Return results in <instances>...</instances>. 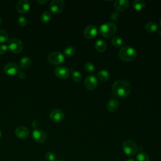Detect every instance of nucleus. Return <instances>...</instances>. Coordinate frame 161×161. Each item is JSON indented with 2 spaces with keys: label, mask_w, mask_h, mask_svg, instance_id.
Wrapping results in <instances>:
<instances>
[{
  "label": "nucleus",
  "mask_w": 161,
  "mask_h": 161,
  "mask_svg": "<svg viewBox=\"0 0 161 161\" xmlns=\"http://www.w3.org/2000/svg\"><path fill=\"white\" fill-rule=\"evenodd\" d=\"M131 91L130 83L123 80H116L112 86V92L114 96L119 98L127 97Z\"/></svg>",
  "instance_id": "obj_1"
},
{
  "label": "nucleus",
  "mask_w": 161,
  "mask_h": 161,
  "mask_svg": "<svg viewBox=\"0 0 161 161\" xmlns=\"http://www.w3.org/2000/svg\"><path fill=\"white\" fill-rule=\"evenodd\" d=\"M119 56L122 60L130 62L136 58L137 57V52L131 47L124 46L119 50Z\"/></svg>",
  "instance_id": "obj_2"
},
{
  "label": "nucleus",
  "mask_w": 161,
  "mask_h": 161,
  "mask_svg": "<svg viewBox=\"0 0 161 161\" xmlns=\"http://www.w3.org/2000/svg\"><path fill=\"white\" fill-rule=\"evenodd\" d=\"M116 31V26L113 23L107 22L102 24L99 27L100 34L106 38H109L114 35Z\"/></svg>",
  "instance_id": "obj_3"
},
{
  "label": "nucleus",
  "mask_w": 161,
  "mask_h": 161,
  "mask_svg": "<svg viewBox=\"0 0 161 161\" xmlns=\"http://www.w3.org/2000/svg\"><path fill=\"white\" fill-rule=\"evenodd\" d=\"M122 148L124 153L129 156L134 155L138 151V147L136 143L131 140H126L123 142Z\"/></svg>",
  "instance_id": "obj_4"
},
{
  "label": "nucleus",
  "mask_w": 161,
  "mask_h": 161,
  "mask_svg": "<svg viewBox=\"0 0 161 161\" xmlns=\"http://www.w3.org/2000/svg\"><path fill=\"white\" fill-rule=\"evenodd\" d=\"M8 48L10 51L14 53H18L21 52L23 48L22 42L18 38H12L8 42Z\"/></svg>",
  "instance_id": "obj_5"
},
{
  "label": "nucleus",
  "mask_w": 161,
  "mask_h": 161,
  "mask_svg": "<svg viewBox=\"0 0 161 161\" xmlns=\"http://www.w3.org/2000/svg\"><path fill=\"white\" fill-rule=\"evenodd\" d=\"M48 61L53 65H60L65 60L64 55L59 52H53L48 54Z\"/></svg>",
  "instance_id": "obj_6"
},
{
  "label": "nucleus",
  "mask_w": 161,
  "mask_h": 161,
  "mask_svg": "<svg viewBox=\"0 0 161 161\" xmlns=\"http://www.w3.org/2000/svg\"><path fill=\"white\" fill-rule=\"evenodd\" d=\"M64 7L65 4L62 0H53L50 3L49 8L53 14H58L64 11Z\"/></svg>",
  "instance_id": "obj_7"
},
{
  "label": "nucleus",
  "mask_w": 161,
  "mask_h": 161,
  "mask_svg": "<svg viewBox=\"0 0 161 161\" xmlns=\"http://www.w3.org/2000/svg\"><path fill=\"white\" fill-rule=\"evenodd\" d=\"M98 81L96 77L94 75H87L84 80V86L89 91H92L97 87Z\"/></svg>",
  "instance_id": "obj_8"
},
{
  "label": "nucleus",
  "mask_w": 161,
  "mask_h": 161,
  "mask_svg": "<svg viewBox=\"0 0 161 161\" xmlns=\"http://www.w3.org/2000/svg\"><path fill=\"white\" fill-rule=\"evenodd\" d=\"M4 72L9 76H13L19 72L18 65L14 62H9L6 64L3 68Z\"/></svg>",
  "instance_id": "obj_9"
},
{
  "label": "nucleus",
  "mask_w": 161,
  "mask_h": 161,
  "mask_svg": "<svg viewBox=\"0 0 161 161\" xmlns=\"http://www.w3.org/2000/svg\"><path fill=\"white\" fill-rule=\"evenodd\" d=\"M55 75L59 79H65L70 75V70L64 66H58L55 69Z\"/></svg>",
  "instance_id": "obj_10"
},
{
  "label": "nucleus",
  "mask_w": 161,
  "mask_h": 161,
  "mask_svg": "<svg viewBox=\"0 0 161 161\" xmlns=\"http://www.w3.org/2000/svg\"><path fill=\"white\" fill-rule=\"evenodd\" d=\"M65 116L64 111L59 109H53L50 113V119L55 123H59L62 121Z\"/></svg>",
  "instance_id": "obj_11"
},
{
  "label": "nucleus",
  "mask_w": 161,
  "mask_h": 161,
  "mask_svg": "<svg viewBox=\"0 0 161 161\" xmlns=\"http://www.w3.org/2000/svg\"><path fill=\"white\" fill-rule=\"evenodd\" d=\"M33 139L37 143H42L45 142L47 139V135L45 133L40 129L34 130L32 132Z\"/></svg>",
  "instance_id": "obj_12"
},
{
  "label": "nucleus",
  "mask_w": 161,
  "mask_h": 161,
  "mask_svg": "<svg viewBox=\"0 0 161 161\" xmlns=\"http://www.w3.org/2000/svg\"><path fill=\"white\" fill-rule=\"evenodd\" d=\"M30 9V3L27 0H20L16 4V10L21 14L26 13Z\"/></svg>",
  "instance_id": "obj_13"
},
{
  "label": "nucleus",
  "mask_w": 161,
  "mask_h": 161,
  "mask_svg": "<svg viewBox=\"0 0 161 161\" xmlns=\"http://www.w3.org/2000/svg\"><path fill=\"white\" fill-rule=\"evenodd\" d=\"M97 32L98 30L95 25H89L85 28L84 35L86 38L92 39L97 36Z\"/></svg>",
  "instance_id": "obj_14"
},
{
  "label": "nucleus",
  "mask_w": 161,
  "mask_h": 161,
  "mask_svg": "<svg viewBox=\"0 0 161 161\" xmlns=\"http://www.w3.org/2000/svg\"><path fill=\"white\" fill-rule=\"evenodd\" d=\"M15 135L19 139H26L28 137L30 132L28 129L24 126H18L14 131Z\"/></svg>",
  "instance_id": "obj_15"
},
{
  "label": "nucleus",
  "mask_w": 161,
  "mask_h": 161,
  "mask_svg": "<svg viewBox=\"0 0 161 161\" xmlns=\"http://www.w3.org/2000/svg\"><path fill=\"white\" fill-rule=\"evenodd\" d=\"M129 4V2L127 0H117L114 3V8L117 11H124L125 10Z\"/></svg>",
  "instance_id": "obj_16"
},
{
  "label": "nucleus",
  "mask_w": 161,
  "mask_h": 161,
  "mask_svg": "<svg viewBox=\"0 0 161 161\" xmlns=\"http://www.w3.org/2000/svg\"><path fill=\"white\" fill-rule=\"evenodd\" d=\"M119 107V103L116 99H110L107 103V109L110 112L116 111Z\"/></svg>",
  "instance_id": "obj_17"
},
{
  "label": "nucleus",
  "mask_w": 161,
  "mask_h": 161,
  "mask_svg": "<svg viewBox=\"0 0 161 161\" xmlns=\"http://www.w3.org/2000/svg\"><path fill=\"white\" fill-rule=\"evenodd\" d=\"M31 65V59L28 57H24L20 59L19 65L22 69H27Z\"/></svg>",
  "instance_id": "obj_18"
},
{
  "label": "nucleus",
  "mask_w": 161,
  "mask_h": 161,
  "mask_svg": "<svg viewBox=\"0 0 161 161\" xmlns=\"http://www.w3.org/2000/svg\"><path fill=\"white\" fill-rule=\"evenodd\" d=\"M158 25L153 21L148 22L145 25V30H147V31L149 33H154L157 31V30H158Z\"/></svg>",
  "instance_id": "obj_19"
},
{
  "label": "nucleus",
  "mask_w": 161,
  "mask_h": 161,
  "mask_svg": "<svg viewBox=\"0 0 161 161\" xmlns=\"http://www.w3.org/2000/svg\"><path fill=\"white\" fill-rule=\"evenodd\" d=\"M96 49L99 52H104L106 49V43L101 39L97 40L95 43Z\"/></svg>",
  "instance_id": "obj_20"
},
{
  "label": "nucleus",
  "mask_w": 161,
  "mask_h": 161,
  "mask_svg": "<svg viewBox=\"0 0 161 161\" xmlns=\"http://www.w3.org/2000/svg\"><path fill=\"white\" fill-rule=\"evenodd\" d=\"M145 6V3L143 0H135L133 3V7L136 11L142 10Z\"/></svg>",
  "instance_id": "obj_21"
},
{
  "label": "nucleus",
  "mask_w": 161,
  "mask_h": 161,
  "mask_svg": "<svg viewBox=\"0 0 161 161\" xmlns=\"http://www.w3.org/2000/svg\"><path fill=\"white\" fill-rule=\"evenodd\" d=\"M98 78L102 81H106L109 79V73L106 70H101L97 73Z\"/></svg>",
  "instance_id": "obj_22"
},
{
  "label": "nucleus",
  "mask_w": 161,
  "mask_h": 161,
  "mask_svg": "<svg viewBox=\"0 0 161 161\" xmlns=\"http://www.w3.org/2000/svg\"><path fill=\"white\" fill-rule=\"evenodd\" d=\"M52 16L48 11H45L40 15V21L42 23H46L51 20Z\"/></svg>",
  "instance_id": "obj_23"
},
{
  "label": "nucleus",
  "mask_w": 161,
  "mask_h": 161,
  "mask_svg": "<svg viewBox=\"0 0 161 161\" xmlns=\"http://www.w3.org/2000/svg\"><path fill=\"white\" fill-rule=\"evenodd\" d=\"M75 52V48L72 46H67L64 50V53L65 56L68 57H72Z\"/></svg>",
  "instance_id": "obj_24"
},
{
  "label": "nucleus",
  "mask_w": 161,
  "mask_h": 161,
  "mask_svg": "<svg viewBox=\"0 0 161 161\" xmlns=\"http://www.w3.org/2000/svg\"><path fill=\"white\" fill-rule=\"evenodd\" d=\"M136 161H150L149 156L145 152H140L137 154Z\"/></svg>",
  "instance_id": "obj_25"
},
{
  "label": "nucleus",
  "mask_w": 161,
  "mask_h": 161,
  "mask_svg": "<svg viewBox=\"0 0 161 161\" xmlns=\"http://www.w3.org/2000/svg\"><path fill=\"white\" fill-rule=\"evenodd\" d=\"M72 79L73 81L78 82H80L82 79V75L78 71H76L75 70H73L72 72V75H71Z\"/></svg>",
  "instance_id": "obj_26"
},
{
  "label": "nucleus",
  "mask_w": 161,
  "mask_h": 161,
  "mask_svg": "<svg viewBox=\"0 0 161 161\" xmlns=\"http://www.w3.org/2000/svg\"><path fill=\"white\" fill-rule=\"evenodd\" d=\"M111 43L115 47H119L123 43V40L119 36H116L113 38L111 40Z\"/></svg>",
  "instance_id": "obj_27"
},
{
  "label": "nucleus",
  "mask_w": 161,
  "mask_h": 161,
  "mask_svg": "<svg viewBox=\"0 0 161 161\" xmlns=\"http://www.w3.org/2000/svg\"><path fill=\"white\" fill-rule=\"evenodd\" d=\"M8 40V34L3 30H0V43L6 42Z\"/></svg>",
  "instance_id": "obj_28"
},
{
  "label": "nucleus",
  "mask_w": 161,
  "mask_h": 161,
  "mask_svg": "<svg viewBox=\"0 0 161 161\" xmlns=\"http://www.w3.org/2000/svg\"><path fill=\"white\" fill-rule=\"evenodd\" d=\"M45 158L47 161H55V155L53 152H47L45 155Z\"/></svg>",
  "instance_id": "obj_29"
},
{
  "label": "nucleus",
  "mask_w": 161,
  "mask_h": 161,
  "mask_svg": "<svg viewBox=\"0 0 161 161\" xmlns=\"http://www.w3.org/2000/svg\"><path fill=\"white\" fill-rule=\"evenodd\" d=\"M84 69L88 72H92L94 70V65L91 62H87L84 65Z\"/></svg>",
  "instance_id": "obj_30"
},
{
  "label": "nucleus",
  "mask_w": 161,
  "mask_h": 161,
  "mask_svg": "<svg viewBox=\"0 0 161 161\" xmlns=\"http://www.w3.org/2000/svg\"><path fill=\"white\" fill-rule=\"evenodd\" d=\"M18 23L20 26H25L27 24V19L24 16H19L18 19Z\"/></svg>",
  "instance_id": "obj_31"
},
{
  "label": "nucleus",
  "mask_w": 161,
  "mask_h": 161,
  "mask_svg": "<svg viewBox=\"0 0 161 161\" xmlns=\"http://www.w3.org/2000/svg\"><path fill=\"white\" fill-rule=\"evenodd\" d=\"M8 49V48L7 45H5L4 44L0 45V55L4 54L7 52Z\"/></svg>",
  "instance_id": "obj_32"
},
{
  "label": "nucleus",
  "mask_w": 161,
  "mask_h": 161,
  "mask_svg": "<svg viewBox=\"0 0 161 161\" xmlns=\"http://www.w3.org/2000/svg\"><path fill=\"white\" fill-rule=\"evenodd\" d=\"M31 126L33 128H34L35 130L38 129V126H39V123L37 120L34 119L32 122H31Z\"/></svg>",
  "instance_id": "obj_33"
},
{
  "label": "nucleus",
  "mask_w": 161,
  "mask_h": 161,
  "mask_svg": "<svg viewBox=\"0 0 161 161\" xmlns=\"http://www.w3.org/2000/svg\"><path fill=\"white\" fill-rule=\"evenodd\" d=\"M18 77L20 79H24L26 77V74L24 72H19L18 73Z\"/></svg>",
  "instance_id": "obj_34"
},
{
  "label": "nucleus",
  "mask_w": 161,
  "mask_h": 161,
  "mask_svg": "<svg viewBox=\"0 0 161 161\" xmlns=\"http://www.w3.org/2000/svg\"><path fill=\"white\" fill-rule=\"evenodd\" d=\"M36 3H38V4H46L47 3H48V0H36Z\"/></svg>",
  "instance_id": "obj_35"
},
{
  "label": "nucleus",
  "mask_w": 161,
  "mask_h": 161,
  "mask_svg": "<svg viewBox=\"0 0 161 161\" xmlns=\"http://www.w3.org/2000/svg\"><path fill=\"white\" fill-rule=\"evenodd\" d=\"M126 161H135V160L133 158H130L128 160H126Z\"/></svg>",
  "instance_id": "obj_36"
},
{
  "label": "nucleus",
  "mask_w": 161,
  "mask_h": 161,
  "mask_svg": "<svg viewBox=\"0 0 161 161\" xmlns=\"http://www.w3.org/2000/svg\"><path fill=\"white\" fill-rule=\"evenodd\" d=\"M2 22H3V20H2V18L0 17V25L2 24Z\"/></svg>",
  "instance_id": "obj_37"
},
{
  "label": "nucleus",
  "mask_w": 161,
  "mask_h": 161,
  "mask_svg": "<svg viewBox=\"0 0 161 161\" xmlns=\"http://www.w3.org/2000/svg\"><path fill=\"white\" fill-rule=\"evenodd\" d=\"M1 135H2V133H1V130H0V138L1 137Z\"/></svg>",
  "instance_id": "obj_38"
},
{
  "label": "nucleus",
  "mask_w": 161,
  "mask_h": 161,
  "mask_svg": "<svg viewBox=\"0 0 161 161\" xmlns=\"http://www.w3.org/2000/svg\"><path fill=\"white\" fill-rule=\"evenodd\" d=\"M55 161H63V160H55Z\"/></svg>",
  "instance_id": "obj_39"
},
{
  "label": "nucleus",
  "mask_w": 161,
  "mask_h": 161,
  "mask_svg": "<svg viewBox=\"0 0 161 161\" xmlns=\"http://www.w3.org/2000/svg\"><path fill=\"white\" fill-rule=\"evenodd\" d=\"M160 26H161V19H160Z\"/></svg>",
  "instance_id": "obj_40"
}]
</instances>
